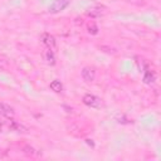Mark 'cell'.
<instances>
[{"label": "cell", "instance_id": "cell-1", "mask_svg": "<svg viewBox=\"0 0 161 161\" xmlns=\"http://www.w3.org/2000/svg\"><path fill=\"white\" fill-rule=\"evenodd\" d=\"M83 103L86 104V106H88V107H92V108H98V107H101V99L97 97V96H94V94H91V93H87V94H84L83 96Z\"/></svg>", "mask_w": 161, "mask_h": 161}, {"label": "cell", "instance_id": "cell-2", "mask_svg": "<svg viewBox=\"0 0 161 161\" xmlns=\"http://www.w3.org/2000/svg\"><path fill=\"white\" fill-rule=\"evenodd\" d=\"M70 0H54L49 6V13H59L69 5Z\"/></svg>", "mask_w": 161, "mask_h": 161}, {"label": "cell", "instance_id": "cell-3", "mask_svg": "<svg viewBox=\"0 0 161 161\" xmlns=\"http://www.w3.org/2000/svg\"><path fill=\"white\" fill-rule=\"evenodd\" d=\"M104 13H106V8L103 5H96V6L89 8L86 14L91 18H99V16H103Z\"/></svg>", "mask_w": 161, "mask_h": 161}, {"label": "cell", "instance_id": "cell-4", "mask_svg": "<svg viewBox=\"0 0 161 161\" xmlns=\"http://www.w3.org/2000/svg\"><path fill=\"white\" fill-rule=\"evenodd\" d=\"M42 40H43L44 45H45L49 50H53V52H54V50L57 49V40H55V38H54L53 35L45 33V34L42 35Z\"/></svg>", "mask_w": 161, "mask_h": 161}, {"label": "cell", "instance_id": "cell-5", "mask_svg": "<svg viewBox=\"0 0 161 161\" xmlns=\"http://www.w3.org/2000/svg\"><path fill=\"white\" fill-rule=\"evenodd\" d=\"M14 114H15V111L11 106L0 102V116H4L6 118H13Z\"/></svg>", "mask_w": 161, "mask_h": 161}, {"label": "cell", "instance_id": "cell-6", "mask_svg": "<svg viewBox=\"0 0 161 161\" xmlns=\"http://www.w3.org/2000/svg\"><path fill=\"white\" fill-rule=\"evenodd\" d=\"M94 75H96V73H94V69L93 68H91V67H84L83 69H82V78L86 80V82H93L94 80Z\"/></svg>", "mask_w": 161, "mask_h": 161}, {"label": "cell", "instance_id": "cell-7", "mask_svg": "<svg viewBox=\"0 0 161 161\" xmlns=\"http://www.w3.org/2000/svg\"><path fill=\"white\" fill-rule=\"evenodd\" d=\"M10 122H11L10 118H8V119L0 118V132H9V131H11Z\"/></svg>", "mask_w": 161, "mask_h": 161}, {"label": "cell", "instance_id": "cell-8", "mask_svg": "<svg viewBox=\"0 0 161 161\" xmlns=\"http://www.w3.org/2000/svg\"><path fill=\"white\" fill-rule=\"evenodd\" d=\"M49 87H50V89L54 91L55 93H59V92H62V89H63V84H62L59 80H57V79L53 80V82H50Z\"/></svg>", "mask_w": 161, "mask_h": 161}, {"label": "cell", "instance_id": "cell-9", "mask_svg": "<svg viewBox=\"0 0 161 161\" xmlns=\"http://www.w3.org/2000/svg\"><path fill=\"white\" fill-rule=\"evenodd\" d=\"M21 151H23L25 155H28V156H34V155L36 153V150H35L34 147L29 146V145H24V146H21Z\"/></svg>", "mask_w": 161, "mask_h": 161}, {"label": "cell", "instance_id": "cell-10", "mask_svg": "<svg viewBox=\"0 0 161 161\" xmlns=\"http://www.w3.org/2000/svg\"><path fill=\"white\" fill-rule=\"evenodd\" d=\"M45 57H47V60H48L49 64H54V63H55V58H54V53H53V50H49V49H48Z\"/></svg>", "mask_w": 161, "mask_h": 161}, {"label": "cell", "instance_id": "cell-11", "mask_svg": "<svg viewBox=\"0 0 161 161\" xmlns=\"http://www.w3.org/2000/svg\"><path fill=\"white\" fill-rule=\"evenodd\" d=\"M153 79H155V73L153 72H146V74L143 77V80L146 83H150V82H153Z\"/></svg>", "mask_w": 161, "mask_h": 161}, {"label": "cell", "instance_id": "cell-12", "mask_svg": "<svg viewBox=\"0 0 161 161\" xmlns=\"http://www.w3.org/2000/svg\"><path fill=\"white\" fill-rule=\"evenodd\" d=\"M137 60V65H138V68H140V70H143L145 68H146V65H145V59H142V58H140V57H137L136 58Z\"/></svg>", "mask_w": 161, "mask_h": 161}, {"label": "cell", "instance_id": "cell-13", "mask_svg": "<svg viewBox=\"0 0 161 161\" xmlns=\"http://www.w3.org/2000/svg\"><path fill=\"white\" fill-rule=\"evenodd\" d=\"M97 30H98V28H97V25L96 24H89V26H88V31L89 33H92V34H97Z\"/></svg>", "mask_w": 161, "mask_h": 161}]
</instances>
